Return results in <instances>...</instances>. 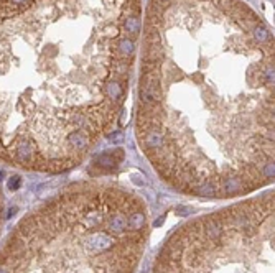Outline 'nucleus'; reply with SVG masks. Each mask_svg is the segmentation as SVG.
<instances>
[{"label": "nucleus", "mask_w": 275, "mask_h": 273, "mask_svg": "<svg viewBox=\"0 0 275 273\" xmlns=\"http://www.w3.org/2000/svg\"><path fill=\"white\" fill-rule=\"evenodd\" d=\"M139 150L187 194L236 197L273 181V38L241 0H150Z\"/></svg>", "instance_id": "nucleus-1"}, {"label": "nucleus", "mask_w": 275, "mask_h": 273, "mask_svg": "<svg viewBox=\"0 0 275 273\" xmlns=\"http://www.w3.org/2000/svg\"><path fill=\"white\" fill-rule=\"evenodd\" d=\"M140 0H0V163L64 173L116 134Z\"/></svg>", "instance_id": "nucleus-2"}, {"label": "nucleus", "mask_w": 275, "mask_h": 273, "mask_svg": "<svg viewBox=\"0 0 275 273\" xmlns=\"http://www.w3.org/2000/svg\"><path fill=\"white\" fill-rule=\"evenodd\" d=\"M0 226H2V201H0Z\"/></svg>", "instance_id": "nucleus-3"}]
</instances>
